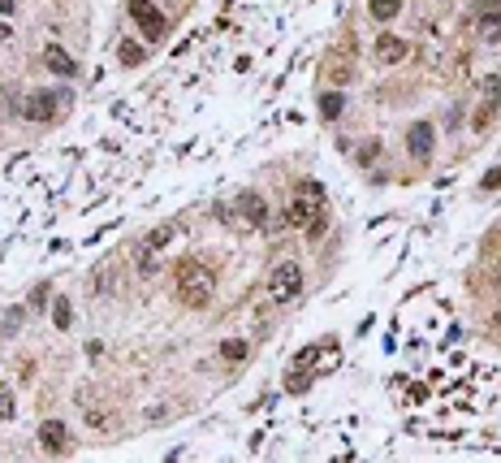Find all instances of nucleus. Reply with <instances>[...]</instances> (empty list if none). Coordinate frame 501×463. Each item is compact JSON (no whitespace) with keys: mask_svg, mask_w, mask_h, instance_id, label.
I'll list each match as a JSON object with an SVG mask.
<instances>
[{"mask_svg":"<svg viewBox=\"0 0 501 463\" xmlns=\"http://www.w3.org/2000/svg\"><path fill=\"white\" fill-rule=\"evenodd\" d=\"M43 70H48V74H57V78H78V61L65 52V48L48 43V48H43Z\"/></svg>","mask_w":501,"mask_h":463,"instance_id":"9","label":"nucleus"},{"mask_svg":"<svg viewBox=\"0 0 501 463\" xmlns=\"http://www.w3.org/2000/svg\"><path fill=\"white\" fill-rule=\"evenodd\" d=\"M342 108H346V95L342 91H325V95H320V113H325V121H333Z\"/></svg>","mask_w":501,"mask_h":463,"instance_id":"14","label":"nucleus"},{"mask_svg":"<svg viewBox=\"0 0 501 463\" xmlns=\"http://www.w3.org/2000/svg\"><path fill=\"white\" fill-rule=\"evenodd\" d=\"M173 238H177V221H165V226H156L147 238H143V251H147V255H160V251L173 243Z\"/></svg>","mask_w":501,"mask_h":463,"instance_id":"10","label":"nucleus"},{"mask_svg":"<svg viewBox=\"0 0 501 463\" xmlns=\"http://www.w3.org/2000/svg\"><path fill=\"white\" fill-rule=\"evenodd\" d=\"M39 446L48 455H65L70 451V424L65 420H43L39 424Z\"/></svg>","mask_w":501,"mask_h":463,"instance_id":"7","label":"nucleus"},{"mask_svg":"<svg viewBox=\"0 0 501 463\" xmlns=\"http://www.w3.org/2000/svg\"><path fill=\"white\" fill-rule=\"evenodd\" d=\"M484 190H497L501 186V169H489V173H484V182H480Z\"/></svg>","mask_w":501,"mask_h":463,"instance_id":"26","label":"nucleus"},{"mask_svg":"<svg viewBox=\"0 0 501 463\" xmlns=\"http://www.w3.org/2000/svg\"><path fill=\"white\" fill-rule=\"evenodd\" d=\"M367 13L376 22H393L398 13H402V0H367Z\"/></svg>","mask_w":501,"mask_h":463,"instance_id":"13","label":"nucleus"},{"mask_svg":"<svg viewBox=\"0 0 501 463\" xmlns=\"http://www.w3.org/2000/svg\"><path fill=\"white\" fill-rule=\"evenodd\" d=\"M307 386H311V368H294L285 377V394H303Z\"/></svg>","mask_w":501,"mask_h":463,"instance_id":"16","label":"nucleus"},{"mask_svg":"<svg viewBox=\"0 0 501 463\" xmlns=\"http://www.w3.org/2000/svg\"><path fill=\"white\" fill-rule=\"evenodd\" d=\"M376 156H380V139H367L359 152V165H376Z\"/></svg>","mask_w":501,"mask_h":463,"instance_id":"23","label":"nucleus"},{"mask_svg":"<svg viewBox=\"0 0 501 463\" xmlns=\"http://www.w3.org/2000/svg\"><path fill=\"white\" fill-rule=\"evenodd\" d=\"M268 295L277 299V303H289V299H298L303 295V268L294 260H285L272 268V277H268Z\"/></svg>","mask_w":501,"mask_h":463,"instance_id":"2","label":"nucleus"},{"mask_svg":"<svg viewBox=\"0 0 501 463\" xmlns=\"http://www.w3.org/2000/svg\"><path fill=\"white\" fill-rule=\"evenodd\" d=\"M52 325H57V329H74V303H70L65 295L52 299Z\"/></svg>","mask_w":501,"mask_h":463,"instance_id":"12","label":"nucleus"},{"mask_svg":"<svg viewBox=\"0 0 501 463\" xmlns=\"http://www.w3.org/2000/svg\"><path fill=\"white\" fill-rule=\"evenodd\" d=\"M9 35H13V26H9L5 18H0V39H9Z\"/></svg>","mask_w":501,"mask_h":463,"instance_id":"29","label":"nucleus"},{"mask_svg":"<svg viewBox=\"0 0 501 463\" xmlns=\"http://www.w3.org/2000/svg\"><path fill=\"white\" fill-rule=\"evenodd\" d=\"M212 290H216V273L207 264H199V260H186L182 264V273H177V295H182V303L186 308H207L212 303Z\"/></svg>","mask_w":501,"mask_h":463,"instance_id":"1","label":"nucleus"},{"mask_svg":"<svg viewBox=\"0 0 501 463\" xmlns=\"http://www.w3.org/2000/svg\"><path fill=\"white\" fill-rule=\"evenodd\" d=\"M325 74L333 78V83H346V78H350V66H346V57H342V52H333V57L325 61Z\"/></svg>","mask_w":501,"mask_h":463,"instance_id":"15","label":"nucleus"},{"mask_svg":"<svg viewBox=\"0 0 501 463\" xmlns=\"http://www.w3.org/2000/svg\"><path fill=\"white\" fill-rule=\"evenodd\" d=\"M489 117H493V100L480 108V117H476V130H489Z\"/></svg>","mask_w":501,"mask_h":463,"instance_id":"27","label":"nucleus"},{"mask_svg":"<svg viewBox=\"0 0 501 463\" xmlns=\"http://www.w3.org/2000/svg\"><path fill=\"white\" fill-rule=\"evenodd\" d=\"M436 148V130H432V121H415L407 126V152L415 156V161H428Z\"/></svg>","mask_w":501,"mask_h":463,"instance_id":"6","label":"nucleus"},{"mask_svg":"<svg viewBox=\"0 0 501 463\" xmlns=\"http://www.w3.org/2000/svg\"><path fill=\"white\" fill-rule=\"evenodd\" d=\"M471 9L480 13V18L484 13H501V0H471Z\"/></svg>","mask_w":501,"mask_h":463,"instance_id":"25","label":"nucleus"},{"mask_svg":"<svg viewBox=\"0 0 501 463\" xmlns=\"http://www.w3.org/2000/svg\"><path fill=\"white\" fill-rule=\"evenodd\" d=\"M18 321H22V308H9L5 316H0V333H5V338H13V333H18V329H22Z\"/></svg>","mask_w":501,"mask_h":463,"instance_id":"20","label":"nucleus"},{"mask_svg":"<svg viewBox=\"0 0 501 463\" xmlns=\"http://www.w3.org/2000/svg\"><path fill=\"white\" fill-rule=\"evenodd\" d=\"M121 66H125V70H134V66H143V48H139L134 39H125V43H121Z\"/></svg>","mask_w":501,"mask_h":463,"instance_id":"19","label":"nucleus"},{"mask_svg":"<svg viewBox=\"0 0 501 463\" xmlns=\"http://www.w3.org/2000/svg\"><path fill=\"white\" fill-rule=\"evenodd\" d=\"M320 208H325V199H316V195H307V190H298V195L289 199V208H285V226L307 230V226L320 217Z\"/></svg>","mask_w":501,"mask_h":463,"instance_id":"5","label":"nucleus"},{"mask_svg":"<svg viewBox=\"0 0 501 463\" xmlns=\"http://www.w3.org/2000/svg\"><path fill=\"white\" fill-rule=\"evenodd\" d=\"M376 57L385 61V66H398V61L407 57V43H402L398 35H380L376 39Z\"/></svg>","mask_w":501,"mask_h":463,"instance_id":"11","label":"nucleus"},{"mask_svg":"<svg viewBox=\"0 0 501 463\" xmlns=\"http://www.w3.org/2000/svg\"><path fill=\"white\" fill-rule=\"evenodd\" d=\"M70 104V95H57V91H30L26 104H22V117L26 121H57V113Z\"/></svg>","mask_w":501,"mask_h":463,"instance_id":"3","label":"nucleus"},{"mask_svg":"<svg viewBox=\"0 0 501 463\" xmlns=\"http://www.w3.org/2000/svg\"><path fill=\"white\" fill-rule=\"evenodd\" d=\"M13 411H18V403H13V390L0 386V420H13Z\"/></svg>","mask_w":501,"mask_h":463,"instance_id":"21","label":"nucleus"},{"mask_svg":"<svg viewBox=\"0 0 501 463\" xmlns=\"http://www.w3.org/2000/svg\"><path fill=\"white\" fill-rule=\"evenodd\" d=\"M316 355H320V346H303L294 355V368H316Z\"/></svg>","mask_w":501,"mask_h":463,"instance_id":"22","label":"nucleus"},{"mask_svg":"<svg viewBox=\"0 0 501 463\" xmlns=\"http://www.w3.org/2000/svg\"><path fill=\"white\" fill-rule=\"evenodd\" d=\"M130 18L139 22V30L147 35V43H160L169 35V22L160 18V9L152 5V0H130Z\"/></svg>","mask_w":501,"mask_h":463,"instance_id":"4","label":"nucleus"},{"mask_svg":"<svg viewBox=\"0 0 501 463\" xmlns=\"http://www.w3.org/2000/svg\"><path fill=\"white\" fill-rule=\"evenodd\" d=\"M221 359H229V364L247 359V342H242V338H229V342H221Z\"/></svg>","mask_w":501,"mask_h":463,"instance_id":"18","label":"nucleus"},{"mask_svg":"<svg viewBox=\"0 0 501 463\" xmlns=\"http://www.w3.org/2000/svg\"><path fill=\"white\" fill-rule=\"evenodd\" d=\"M13 9H18V5H13V0H0V18H9Z\"/></svg>","mask_w":501,"mask_h":463,"instance_id":"28","label":"nucleus"},{"mask_svg":"<svg viewBox=\"0 0 501 463\" xmlns=\"http://www.w3.org/2000/svg\"><path fill=\"white\" fill-rule=\"evenodd\" d=\"M48 290H52V286H48V282H43V286H35V290H30V308H43V303L52 299Z\"/></svg>","mask_w":501,"mask_h":463,"instance_id":"24","label":"nucleus"},{"mask_svg":"<svg viewBox=\"0 0 501 463\" xmlns=\"http://www.w3.org/2000/svg\"><path fill=\"white\" fill-rule=\"evenodd\" d=\"M480 35L484 39H501V13H484V18H480Z\"/></svg>","mask_w":501,"mask_h":463,"instance_id":"17","label":"nucleus"},{"mask_svg":"<svg viewBox=\"0 0 501 463\" xmlns=\"http://www.w3.org/2000/svg\"><path fill=\"white\" fill-rule=\"evenodd\" d=\"M238 217H242V226L260 230L264 221H268V204H264V195H255V190H242V195H238Z\"/></svg>","mask_w":501,"mask_h":463,"instance_id":"8","label":"nucleus"}]
</instances>
